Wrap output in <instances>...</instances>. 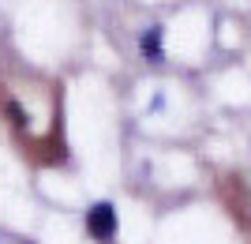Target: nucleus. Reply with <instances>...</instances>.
Listing matches in <instances>:
<instances>
[{
    "label": "nucleus",
    "instance_id": "obj_1",
    "mask_svg": "<svg viewBox=\"0 0 251 244\" xmlns=\"http://www.w3.org/2000/svg\"><path fill=\"white\" fill-rule=\"evenodd\" d=\"M116 229H120V218H116V207L113 203H94L90 211H86V233L94 237V241H113L116 237Z\"/></svg>",
    "mask_w": 251,
    "mask_h": 244
},
{
    "label": "nucleus",
    "instance_id": "obj_2",
    "mask_svg": "<svg viewBox=\"0 0 251 244\" xmlns=\"http://www.w3.org/2000/svg\"><path fill=\"white\" fill-rule=\"evenodd\" d=\"M161 38H165V27H161V23H150L147 30L139 34V53H143V60H150V64H161V60H165Z\"/></svg>",
    "mask_w": 251,
    "mask_h": 244
}]
</instances>
